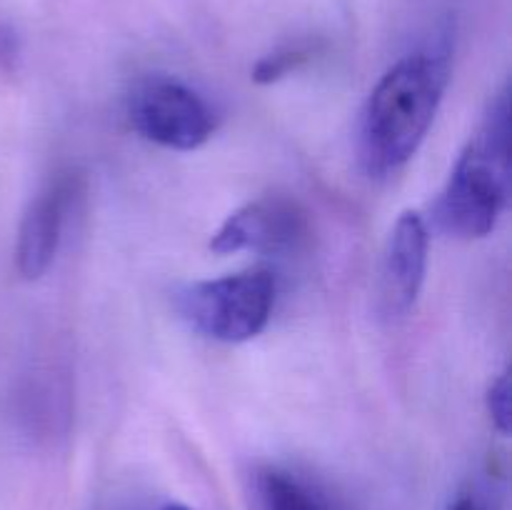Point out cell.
<instances>
[{"label":"cell","instance_id":"6da1fadb","mask_svg":"<svg viewBox=\"0 0 512 510\" xmlns=\"http://www.w3.org/2000/svg\"><path fill=\"white\" fill-rule=\"evenodd\" d=\"M450 83V60L418 50L385 70L360 110L358 160L370 178L403 170L435 123Z\"/></svg>","mask_w":512,"mask_h":510},{"label":"cell","instance_id":"7a4b0ae2","mask_svg":"<svg viewBox=\"0 0 512 510\" xmlns=\"http://www.w3.org/2000/svg\"><path fill=\"white\" fill-rule=\"evenodd\" d=\"M510 193V98L500 90L483 123L453 165L433 218L458 240L488 238L498 228Z\"/></svg>","mask_w":512,"mask_h":510},{"label":"cell","instance_id":"3957f363","mask_svg":"<svg viewBox=\"0 0 512 510\" xmlns=\"http://www.w3.org/2000/svg\"><path fill=\"white\" fill-rule=\"evenodd\" d=\"M275 298V275L258 268L188 283L175 295V308L188 328L203 338L238 345L268 328Z\"/></svg>","mask_w":512,"mask_h":510},{"label":"cell","instance_id":"277c9868","mask_svg":"<svg viewBox=\"0 0 512 510\" xmlns=\"http://www.w3.org/2000/svg\"><path fill=\"white\" fill-rule=\"evenodd\" d=\"M125 113L140 138L178 153L203 148L218 128V115L205 95L165 73L135 80L125 100Z\"/></svg>","mask_w":512,"mask_h":510},{"label":"cell","instance_id":"5b68a950","mask_svg":"<svg viewBox=\"0 0 512 510\" xmlns=\"http://www.w3.org/2000/svg\"><path fill=\"white\" fill-rule=\"evenodd\" d=\"M308 235V215L295 200L265 195L233 210L210 235V250L218 255L255 253L283 258L303 250Z\"/></svg>","mask_w":512,"mask_h":510},{"label":"cell","instance_id":"8992f818","mask_svg":"<svg viewBox=\"0 0 512 510\" xmlns=\"http://www.w3.org/2000/svg\"><path fill=\"white\" fill-rule=\"evenodd\" d=\"M430 230L418 210L398 215L380 263V305L388 318H403L415 308L428 273Z\"/></svg>","mask_w":512,"mask_h":510},{"label":"cell","instance_id":"52a82bcc","mask_svg":"<svg viewBox=\"0 0 512 510\" xmlns=\"http://www.w3.org/2000/svg\"><path fill=\"white\" fill-rule=\"evenodd\" d=\"M75 198V180L58 178L40 190L25 210L15 243V268L25 280H38L48 273L63 243L65 218Z\"/></svg>","mask_w":512,"mask_h":510},{"label":"cell","instance_id":"ba28073f","mask_svg":"<svg viewBox=\"0 0 512 510\" xmlns=\"http://www.w3.org/2000/svg\"><path fill=\"white\" fill-rule=\"evenodd\" d=\"M250 503L253 510H343L323 485L283 465H263L255 470Z\"/></svg>","mask_w":512,"mask_h":510},{"label":"cell","instance_id":"9c48e42d","mask_svg":"<svg viewBox=\"0 0 512 510\" xmlns=\"http://www.w3.org/2000/svg\"><path fill=\"white\" fill-rule=\"evenodd\" d=\"M313 48L310 45H283V48L273 50V53L263 55L253 68V80L260 85H270L283 80L293 70H298L305 60L310 58Z\"/></svg>","mask_w":512,"mask_h":510},{"label":"cell","instance_id":"30bf717a","mask_svg":"<svg viewBox=\"0 0 512 510\" xmlns=\"http://www.w3.org/2000/svg\"><path fill=\"white\" fill-rule=\"evenodd\" d=\"M510 375L503 373L490 383L488 395H485V408H488L490 420H493L495 430L500 435H508L510 433V423H512V415H510Z\"/></svg>","mask_w":512,"mask_h":510},{"label":"cell","instance_id":"8fae6325","mask_svg":"<svg viewBox=\"0 0 512 510\" xmlns=\"http://www.w3.org/2000/svg\"><path fill=\"white\" fill-rule=\"evenodd\" d=\"M18 53V38L10 28H0V58H13Z\"/></svg>","mask_w":512,"mask_h":510},{"label":"cell","instance_id":"7c38bea8","mask_svg":"<svg viewBox=\"0 0 512 510\" xmlns=\"http://www.w3.org/2000/svg\"><path fill=\"white\" fill-rule=\"evenodd\" d=\"M143 510H193V508H188V505L183 503H160L155 505V508H143Z\"/></svg>","mask_w":512,"mask_h":510},{"label":"cell","instance_id":"4fadbf2b","mask_svg":"<svg viewBox=\"0 0 512 510\" xmlns=\"http://www.w3.org/2000/svg\"><path fill=\"white\" fill-rule=\"evenodd\" d=\"M450 510H480V508L470 498H463V500H458V503H455Z\"/></svg>","mask_w":512,"mask_h":510}]
</instances>
